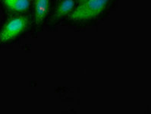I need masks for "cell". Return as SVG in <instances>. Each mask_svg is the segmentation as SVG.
Listing matches in <instances>:
<instances>
[{"label":"cell","mask_w":151,"mask_h":114,"mask_svg":"<svg viewBox=\"0 0 151 114\" xmlns=\"http://www.w3.org/2000/svg\"><path fill=\"white\" fill-rule=\"evenodd\" d=\"M4 5L14 12H24L29 9L30 2L27 0H2Z\"/></svg>","instance_id":"obj_5"},{"label":"cell","mask_w":151,"mask_h":114,"mask_svg":"<svg viewBox=\"0 0 151 114\" xmlns=\"http://www.w3.org/2000/svg\"><path fill=\"white\" fill-rule=\"evenodd\" d=\"M77 1H78V2L79 5H80V4L84 3V2H85L86 1H87V0H77Z\"/></svg>","instance_id":"obj_6"},{"label":"cell","mask_w":151,"mask_h":114,"mask_svg":"<svg viewBox=\"0 0 151 114\" xmlns=\"http://www.w3.org/2000/svg\"><path fill=\"white\" fill-rule=\"evenodd\" d=\"M29 19L26 16H17L9 19L0 30V43H6L16 38L28 27Z\"/></svg>","instance_id":"obj_2"},{"label":"cell","mask_w":151,"mask_h":114,"mask_svg":"<svg viewBox=\"0 0 151 114\" xmlns=\"http://www.w3.org/2000/svg\"><path fill=\"white\" fill-rule=\"evenodd\" d=\"M75 0H62L57 6L54 17L55 18H60L71 13L75 8Z\"/></svg>","instance_id":"obj_4"},{"label":"cell","mask_w":151,"mask_h":114,"mask_svg":"<svg viewBox=\"0 0 151 114\" xmlns=\"http://www.w3.org/2000/svg\"><path fill=\"white\" fill-rule=\"evenodd\" d=\"M50 0H35V23L39 26L43 23L50 10Z\"/></svg>","instance_id":"obj_3"},{"label":"cell","mask_w":151,"mask_h":114,"mask_svg":"<svg viewBox=\"0 0 151 114\" xmlns=\"http://www.w3.org/2000/svg\"><path fill=\"white\" fill-rule=\"evenodd\" d=\"M27 1H29V2H32L33 0H27Z\"/></svg>","instance_id":"obj_7"},{"label":"cell","mask_w":151,"mask_h":114,"mask_svg":"<svg viewBox=\"0 0 151 114\" xmlns=\"http://www.w3.org/2000/svg\"><path fill=\"white\" fill-rule=\"evenodd\" d=\"M109 1L110 0H87L73 10L69 15V19L74 22H81L96 18L103 12Z\"/></svg>","instance_id":"obj_1"}]
</instances>
